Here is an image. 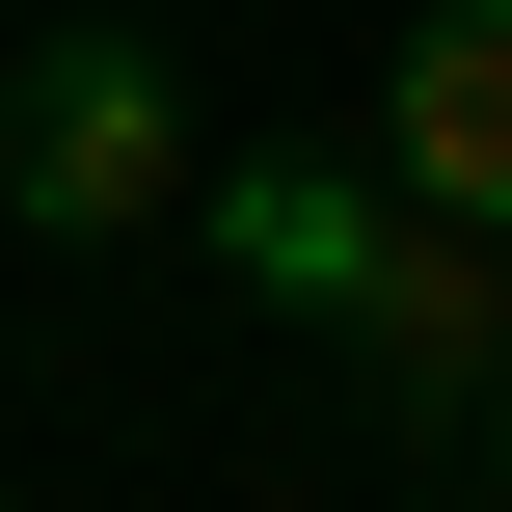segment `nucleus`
I'll return each instance as SVG.
<instances>
[{"label": "nucleus", "mask_w": 512, "mask_h": 512, "mask_svg": "<svg viewBox=\"0 0 512 512\" xmlns=\"http://www.w3.org/2000/svg\"><path fill=\"white\" fill-rule=\"evenodd\" d=\"M216 270H243L270 324H351V270H378V189H351V162H216Z\"/></svg>", "instance_id": "20e7f679"}, {"label": "nucleus", "mask_w": 512, "mask_h": 512, "mask_svg": "<svg viewBox=\"0 0 512 512\" xmlns=\"http://www.w3.org/2000/svg\"><path fill=\"white\" fill-rule=\"evenodd\" d=\"M378 189H432V216L512 243V0H432V27L378 54Z\"/></svg>", "instance_id": "7ed1b4c3"}, {"label": "nucleus", "mask_w": 512, "mask_h": 512, "mask_svg": "<svg viewBox=\"0 0 512 512\" xmlns=\"http://www.w3.org/2000/svg\"><path fill=\"white\" fill-rule=\"evenodd\" d=\"M459 459H486V512H512V405H486V432H459Z\"/></svg>", "instance_id": "39448f33"}, {"label": "nucleus", "mask_w": 512, "mask_h": 512, "mask_svg": "<svg viewBox=\"0 0 512 512\" xmlns=\"http://www.w3.org/2000/svg\"><path fill=\"white\" fill-rule=\"evenodd\" d=\"M0 216H27V243H162V216H216L162 27H27V81H0Z\"/></svg>", "instance_id": "f257e3e1"}, {"label": "nucleus", "mask_w": 512, "mask_h": 512, "mask_svg": "<svg viewBox=\"0 0 512 512\" xmlns=\"http://www.w3.org/2000/svg\"><path fill=\"white\" fill-rule=\"evenodd\" d=\"M324 351L378 378V432H432V459H459V432H486V405H512V243H486V216H432V189H405Z\"/></svg>", "instance_id": "f03ea898"}]
</instances>
